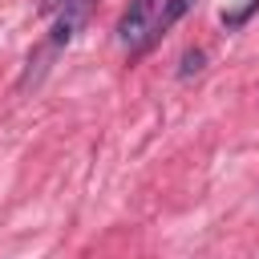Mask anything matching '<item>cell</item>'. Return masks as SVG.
Returning <instances> with one entry per match:
<instances>
[{"label": "cell", "mask_w": 259, "mask_h": 259, "mask_svg": "<svg viewBox=\"0 0 259 259\" xmlns=\"http://www.w3.org/2000/svg\"><path fill=\"white\" fill-rule=\"evenodd\" d=\"M259 12V0H243L239 8H231V12H223V28H243L251 16Z\"/></svg>", "instance_id": "obj_4"}, {"label": "cell", "mask_w": 259, "mask_h": 259, "mask_svg": "<svg viewBox=\"0 0 259 259\" xmlns=\"http://www.w3.org/2000/svg\"><path fill=\"white\" fill-rule=\"evenodd\" d=\"M154 16H158V0H134L121 20H117V40L130 49V57L146 53L154 45Z\"/></svg>", "instance_id": "obj_2"}, {"label": "cell", "mask_w": 259, "mask_h": 259, "mask_svg": "<svg viewBox=\"0 0 259 259\" xmlns=\"http://www.w3.org/2000/svg\"><path fill=\"white\" fill-rule=\"evenodd\" d=\"M57 8H65V0H40V12H57Z\"/></svg>", "instance_id": "obj_6"}, {"label": "cell", "mask_w": 259, "mask_h": 259, "mask_svg": "<svg viewBox=\"0 0 259 259\" xmlns=\"http://www.w3.org/2000/svg\"><path fill=\"white\" fill-rule=\"evenodd\" d=\"M202 65H206V53H202V49H186V53H182V69H178V77L186 81V77L202 73Z\"/></svg>", "instance_id": "obj_5"}, {"label": "cell", "mask_w": 259, "mask_h": 259, "mask_svg": "<svg viewBox=\"0 0 259 259\" xmlns=\"http://www.w3.org/2000/svg\"><path fill=\"white\" fill-rule=\"evenodd\" d=\"M93 12V0H65V8H57V20H53V32L28 53V65H24V77H20V89H32L40 85V77L53 69V61L61 57L65 45H73V36L85 28Z\"/></svg>", "instance_id": "obj_1"}, {"label": "cell", "mask_w": 259, "mask_h": 259, "mask_svg": "<svg viewBox=\"0 0 259 259\" xmlns=\"http://www.w3.org/2000/svg\"><path fill=\"white\" fill-rule=\"evenodd\" d=\"M194 4H198V0H162V8H158V16H154V40H158L162 32H170Z\"/></svg>", "instance_id": "obj_3"}]
</instances>
